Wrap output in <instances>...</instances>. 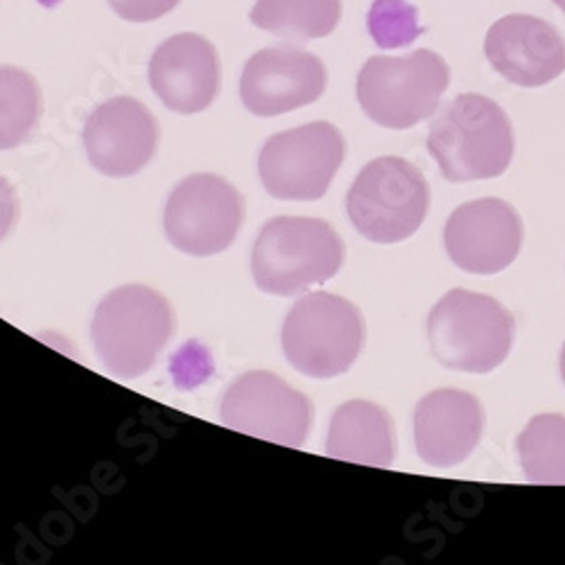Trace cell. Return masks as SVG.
<instances>
[{"instance_id": "24", "label": "cell", "mask_w": 565, "mask_h": 565, "mask_svg": "<svg viewBox=\"0 0 565 565\" xmlns=\"http://www.w3.org/2000/svg\"><path fill=\"white\" fill-rule=\"evenodd\" d=\"M561 379H563V383H565V344H563V349H561Z\"/></svg>"}, {"instance_id": "9", "label": "cell", "mask_w": 565, "mask_h": 565, "mask_svg": "<svg viewBox=\"0 0 565 565\" xmlns=\"http://www.w3.org/2000/svg\"><path fill=\"white\" fill-rule=\"evenodd\" d=\"M245 220V200L215 174L185 177L168 198L163 226L174 249L215 256L231 247Z\"/></svg>"}, {"instance_id": "1", "label": "cell", "mask_w": 565, "mask_h": 565, "mask_svg": "<svg viewBox=\"0 0 565 565\" xmlns=\"http://www.w3.org/2000/svg\"><path fill=\"white\" fill-rule=\"evenodd\" d=\"M428 152L452 183L495 179L513 159L511 120L491 98L461 93L430 122Z\"/></svg>"}, {"instance_id": "17", "label": "cell", "mask_w": 565, "mask_h": 565, "mask_svg": "<svg viewBox=\"0 0 565 565\" xmlns=\"http://www.w3.org/2000/svg\"><path fill=\"white\" fill-rule=\"evenodd\" d=\"M394 423L381 405L349 401L338 407L328 430V457L387 468L394 461Z\"/></svg>"}, {"instance_id": "4", "label": "cell", "mask_w": 565, "mask_h": 565, "mask_svg": "<svg viewBox=\"0 0 565 565\" xmlns=\"http://www.w3.org/2000/svg\"><path fill=\"white\" fill-rule=\"evenodd\" d=\"M515 321L493 297L450 290L428 317L433 355L452 371L491 373L511 353Z\"/></svg>"}, {"instance_id": "14", "label": "cell", "mask_w": 565, "mask_h": 565, "mask_svg": "<svg viewBox=\"0 0 565 565\" xmlns=\"http://www.w3.org/2000/svg\"><path fill=\"white\" fill-rule=\"evenodd\" d=\"M484 53L507 82L523 88L545 86L565 73L561 32L530 14H509L495 21L487 32Z\"/></svg>"}, {"instance_id": "16", "label": "cell", "mask_w": 565, "mask_h": 565, "mask_svg": "<svg viewBox=\"0 0 565 565\" xmlns=\"http://www.w3.org/2000/svg\"><path fill=\"white\" fill-rule=\"evenodd\" d=\"M484 433L482 403L459 390H437L416 405L414 441L428 466L450 468L473 455Z\"/></svg>"}, {"instance_id": "3", "label": "cell", "mask_w": 565, "mask_h": 565, "mask_svg": "<svg viewBox=\"0 0 565 565\" xmlns=\"http://www.w3.org/2000/svg\"><path fill=\"white\" fill-rule=\"evenodd\" d=\"M172 333L170 301L146 286L109 292L90 323L93 347L105 369L118 379H138L150 371Z\"/></svg>"}, {"instance_id": "8", "label": "cell", "mask_w": 565, "mask_h": 565, "mask_svg": "<svg viewBox=\"0 0 565 565\" xmlns=\"http://www.w3.org/2000/svg\"><path fill=\"white\" fill-rule=\"evenodd\" d=\"M344 136L331 122H310L274 134L260 150L265 191L282 202H315L331 188L342 161Z\"/></svg>"}, {"instance_id": "21", "label": "cell", "mask_w": 565, "mask_h": 565, "mask_svg": "<svg viewBox=\"0 0 565 565\" xmlns=\"http://www.w3.org/2000/svg\"><path fill=\"white\" fill-rule=\"evenodd\" d=\"M366 28L375 45L385 51L405 49L426 32L418 23V10L407 0H373L366 14Z\"/></svg>"}, {"instance_id": "5", "label": "cell", "mask_w": 565, "mask_h": 565, "mask_svg": "<svg viewBox=\"0 0 565 565\" xmlns=\"http://www.w3.org/2000/svg\"><path fill=\"white\" fill-rule=\"evenodd\" d=\"M450 84V68L435 51L371 57L358 75V103L381 127L409 129L430 118Z\"/></svg>"}, {"instance_id": "25", "label": "cell", "mask_w": 565, "mask_h": 565, "mask_svg": "<svg viewBox=\"0 0 565 565\" xmlns=\"http://www.w3.org/2000/svg\"><path fill=\"white\" fill-rule=\"evenodd\" d=\"M552 3H554L558 10H563V12H565V0H552Z\"/></svg>"}, {"instance_id": "19", "label": "cell", "mask_w": 565, "mask_h": 565, "mask_svg": "<svg viewBox=\"0 0 565 565\" xmlns=\"http://www.w3.org/2000/svg\"><path fill=\"white\" fill-rule=\"evenodd\" d=\"M525 478L534 484H565V416L532 418L515 441Z\"/></svg>"}, {"instance_id": "10", "label": "cell", "mask_w": 565, "mask_h": 565, "mask_svg": "<svg viewBox=\"0 0 565 565\" xmlns=\"http://www.w3.org/2000/svg\"><path fill=\"white\" fill-rule=\"evenodd\" d=\"M220 418L235 433L301 448L312 426V403L278 375L249 371L226 390Z\"/></svg>"}, {"instance_id": "15", "label": "cell", "mask_w": 565, "mask_h": 565, "mask_svg": "<svg viewBox=\"0 0 565 565\" xmlns=\"http://www.w3.org/2000/svg\"><path fill=\"white\" fill-rule=\"evenodd\" d=\"M220 57L202 34L181 32L163 41L150 60V86L177 114H200L220 90Z\"/></svg>"}, {"instance_id": "2", "label": "cell", "mask_w": 565, "mask_h": 565, "mask_svg": "<svg viewBox=\"0 0 565 565\" xmlns=\"http://www.w3.org/2000/svg\"><path fill=\"white\" fill-rule=\"evenodd\" d=\"M344 263V243L338 231L315 217L269 220L252 252V271L258 290L295 297L331 280Z\"/></svg>"}, {"instance_id": "22", "label": "cell", "mask_w": 565, "mask_h": 565, "mask_svg": "<svg viewBox=\"0 0 565 565\" xmlns=\"http://www.w3.org/2000/svg\"><path fill=\"white\" fill-rule=\"evenodd\" d=\"M181 0H109L114 12L131 23H150L170 14Z\"/></svg>"}, {"instance_id": "12", "label": "cell", "mask_w": 565, "mask_h": 565, "mask_svg": "<svg viewBox=\"0 0 565 565\" xmlns=\"http://www.w3.org/2000/svg\"><path fill=\"white\" fill-rule=\"evenodd\" d=\"M444 243L450 260L468 274H498L523 247V220L504 200H478L459 206L446 222Z\"/></svg>"}, {"instance_id": "7", "label": "cell", "mask_w": 565, "mask_h": 565, "mask_svg": "<svg viewBox=\"0 0 565 565\" xmlns=\"http://www.w3.org/2000/svg\"><path fill=\"white\" fill-rule=\"evenodd\" d=\"M280 340L288 362L299 373L317 381L338 379L362 351L364 319L349 299L312 292L292 306Z\"/></svg>"}, {"instance_id": "6", "label": "cell", "mask_w": 565, "mask_h": 565, "mask_svg": "<svg viewBox=\"0 0 565 565\" xmlns=\"http://www.w3.org/2000/svg\"><path fill=\"white\" fill-rule=\"evenodd\" d=\"M430 185L423 172L398 157L364 166L347 195V213L366 241L403 243L426 222Z\"/></svg>"}, {"instance_id": "23", "label": "cell", "mask_w": 565, "mask_h": 565, "mask_svg": "<svg viewBox=\"0 0 565 565\" xmlns=\"http://www.w3.org/2000/svg\"><path fill=\"white\" fill-rule=\"evenodd\" d=\"M17 217H19V200H17L14 188L6 177H0V243H3L10 235V231L14 228Z\"/></svg>"}, {"instance_id": "20", "label": "cell", "mask_w": 565, "mask_h": 565, "mask_svg": "<svg viewBox=\"0 0 565 565\" xmlns=\"http://www.w3.org/2000/svg\"><path fill=\"white\" fill-rule=\"evenodd\" d=\"M41 116L36 79L14 66H0V152L19 148Z\"/></svg>"}, {"instance_id": "13", "label": "cell", "mask_w": 565, "mask_h": 565, "mask_svg": "<svg viewBox=\"0 0 565 565\" xmlns=\"http://www.w3.org/2000/svg\"><path fill=\"white\" fill-rule=\"evenodd\" d=\"M159 146L152 111L134 98L118 96L93 111L84 125V148L90 166L107 177H131L143 170Z\"/></svg>"}, {"instance_id": "18", "label": "cell", "mask_w": 565, "mask_h": 565, "mask_svg": "<svg viewBox=\"0 0 565 565\" xmlns=\"http://www.w3.org/2000/svg\"><path fill=\"white\" fill-rule=\"evenodd\" d=\"M340 19L342 0H258L252 10L256 28L292 41L323 39Z\"/></svg>"}, {"instance_id": "11", "label": "cell", "mask_w": 565, "mask_h": 565, "mask_svg": "<svg viewBox=\"0 0 565 565\" xmlns=\"http://www.w3.org/2000/svg\"><path fill=\"white\" fill-rule=\"evenodd\" d=\"M323 62L297 45H269L258 51L241 77L243 105L260 118L308 107L326 90Z\"/></svg>"}]
</instances>
